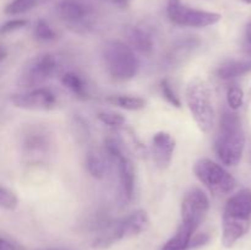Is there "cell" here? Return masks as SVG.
Instances as JSON below:
<instances>
[{"instance_id":"obj_8","label":"cell","mask_w":251,"mask_h":250,"mask_svg":"<svg viewBox=\"0 0 251 250\" xmlns=\"http://www.w3.org/2000/svg\"><path fill=\"white\" fill-rule=\"evenodd\" d=\"M58 59L51 53H43L29 59L19 75V83L22 87L41 85L55 74Z\"/></svg>"},{"instance_id":"obj_30","label":"cell","mask_w":251,"mask_h":250,"mask_svg":"<svg viewBox=\"0 0 251 250\" xmlns=\"http://www.w3.org/2000/svg\"><path fill=\"white\" fill-rule=\"evenodd\" d=\"M208 242V235L205 233H196L193 235V239H191L190 248H199L202 247V245L207 244Z\"/></svg>"},{"instance_id":"obj_14","label":"cell","mask_w":251,"mask_h":250,"mask_svg":"<svg viewBox=\"0 0 251 250\" xmlns=\"http://www.w3.org/2000/svg\"><path fill=\"white\" fill-rule=\"evenodd\" d=\"M223 217L248 220L251 217V190L245 188L237 191L227 200L223 210Z\"/></svg>"},{"instance_id":"obj_11","label":"cell","mask_w":251,"mask_h":250,"mask_svg":"<svg viewBox=\"0 0 251 250\" xmlns=\"http://www.w3.org/2000/svg\"><path fill=\"white\" fill-rule=\"evenodd\" d=\"M55 10L58 16L73 27L86 26L93 14V7L85 0H61Z\"/></svg>"},{"instance_id":"obj_25","label":"cell","mask_w":251,"mask_h":250,"mask_svg":"<svg viewBox=\"0 0 251 250\" xmlns=\"http://www.w3.org/2000/svg\"><path fill=\"white\" fill-rule=\"evenodd\" d=\"M227 102L232 110H238L244 103V92L237 85L228 87L227 90Z\"/></svg>"},{"instance_id":"obj_32","label":"cell","mask_w":251,"mask_h":250,"mask_svg":"<svg viewBox=\"0 0 251 250\" xmlns=\"http://www.w3.org/2000/svg\"><path fill=\"white\" fill-rule=\"evenodd\" d=\"M245 34H247V39L251 43V21L248 24L247 31H245Z\"/></svg>"},{"instance_id":"obj_1","label":"cell","mask_w":251,"mask_h":250,"mask_svg":"<svg viewBox=\"0 0 251 250\" xmlns=\"http://www.w3.org/2000/svg\"><path fill=\"white\" fill-rule=\"evenodd\" d=\"M245 135L242 120L235 110H226L220 119V130L215 141V151L223 164L234 167L242 161Z\"/></svg>"},{"instance_id":"obj_16","label":"cell","mask_w":251,"mask_h":250,"mask_svg":"<svg viewBox=\"0 0 251 250\" xmlns=\"http://www.w3.org/2000/svg\"><path fill=\"white\" fill-rule=\"evenodd\" d=\"M129 46L142 55H151L154 49V42L151 33L142 27H129L126 31Z\"/></svg>"},{"instance_id":"obj_26","label":"cell","mask_w":251,"mask_h":250,"mask_svg":"<svg viewBox=\"0 0 251 250\" xmlns=\"http://www.w3.org/2000/svg\"><path fill=\"white\" fill-rule=\"evenodd\" d=\"M0 205L4 210L7 211H14L17 207L16 194L4 185L0 188Z\"/></svg>"},{"instance_id":"obj_35","label":"cell","mask_w":251,"mask_h":250,"mask_svg":"<svg viewBox=\"0 0 251 250\" xmlns=\"http://www.w3.org/2000/svg\"><path fill=\"white\" fill-rule=\"evenodd\" d=\"M244 2H247V4H251V0H243Z\"/></svg>"},{"instance_id":"obj_9","label":"cell","mask_w":251,"mask_h":250,"mask_svg":"<svg viewBox=\"0 0 251 250\" xmlns=\"http://www.w3.org/2000/svg\"><path fill=\"white\" fill-rule=\"evenodd\" d=\"M210 200L205 191L200 188H194L186 193L181 202V221L185 225L198 229L199 225L207 215Z\"/></svg>"},{"instance_id":"obj_13","label":"cell","mask_w":251,"mask_h":250,"mask_svg":"<svg viewBox=\"0 0 251 250\" xmlns=\"http://www.w3.org/2000/svg\"><path fill=\"white\" fill-rule=\"evenodd\" d=\"M176 150V140L166 131H158L152 137V156L157 168L166 169L171 164Z\"/></svg>"},{"instance_id":"obj_4","label":"cell","mask_w":251,"mask_h":250,"mask_svg":"<svg viewBox=\"0 0 251 250\" xmlns=\"http://www.w3.org/2000/svg\"><path fill=\"white\" fill-rule=\"evenodd\" d=\"M149 227V215L144 210H137L122 220L105 225L100 234L93 242L96 249H105L119 240L131 238L145 232Z\"/></svg>"},{"instance_id":"obj_3","label":"cell","mask_w":251,"mask_h":250,"mask_svg":"<svg viewBox=\"0 0 251 250\" xmlns=\"http://www.w3.org/2000/svg\"><path fill=\"white\" fill-rule=\"evenodd\" d=\"M103 60L108 74L118 81L131 80L139 70L135 50L124 42H108L103 48Z\"/></svg>"},{"instance_id":"obj_27","label":"cell","mask_w":251,"mask_h":250,"mask_svg":"<svg viewBox=\"0 0 251 250\" xmlns=\"http://www.w3.org/2000/svg\"><path fill=\"white\" fill-rule=\"evenodd\" d=\"M97 118L100 123L112 127H120L126 122L125 118L122 114H118V113L100 112L97 114Z\"/></svg>"},{"instance_id":"obj_28","label":"cell","mask_w":251,"mask_h":250,"mask_svg":"<svg viewBox=\"0 0 251 250\" xmlns=\"http://www.w3.org/2000/svg\"><path fill=\"white\" fill-rule=\"evenodd\" d=\"M27 24H28V21L25 19H15V20H10V21H6L4 25L1 26V34L4 36V34L6 33H11V32L14 31H17V29H21L24 28V27L27 26Z\"/></svg>"},{"instance_id":"obj_6","label":"cell","mask_w":251,"mask_h":250,"mask_svg":"<svg viewBox=\"0 0 251 250\" xmlns=\"http://www.w3.org/2000/svg\"><path fill=\"white\" fill-rule=\"evenodd\" d=\"M194 173L213 195H226L232 193L237 186L234 176L210 158H200L196 161L194 164Z\"/></svg>"},{"instance_id":"obj_20","label":"cell","mask_w":251,"mask_h":250,"mask_svg":"<svg viewBox=\"0 0 251 250\" xmlns=\"http://www.w3.org/2000/svg\"><path fill=\"white\" fill-rule=\"evenodd\" d=\"M86 167L93 178H104L108 172V162L103 154L97 151H90L86 157Z\"/></svg>"},{"instance_id":"obj_10","label":"cell","mask_w":251,"mask_h":250,"mask_svg":"<svg viewBox=\"0 0 251 250\" xmlns=\"http://www.w3.org/2000/svg\"><path fill=\"white\" fill-rule=\"evenodd\" d=\"M10 102L22 109H51L58 103L56 95L46 87L34 88L25 93H17L10 97Z\"/></svg>"},{"instance_id":"obj_2","label":"cell","mask_w":251,"mask_h":250,"mask_svg":"<svg viewBox=\"0 0 251 250\" xmlns=\"http://www.w3.org/2000/svg\"><path fill=\"white\" fill-rule=\"evenodd\" d=\"M189 110L201 132L210 134L215 127V108L208 85L200 76H194L185 88Z\"/></svg>"},{"instance_id":"obj_31","label":"cell","mask_w":251,"mask_h":250,"mask_svg":"<svg viewBox=\"0 0 251 250\" xmlns=\"http://www.w3.org/2000/svg\"><path fill=\"white\" fill-rule=\"evenodd\" d=\"M108 1L112 2L117 7H120V9H126L130 5V0H108Z\"/></svg>"},{"instance_id":"obj_22","label":"cell","mask_w":251,"mask_h":250,"mask_svg":"<svg viewBox=\"0 0 251 250\" xmlns=\"http://www.w3.org/2000/svg\"><path fill=\"white\" fill-rule=\"evenodd\" d=\"M49 0H12L5 7L6 15H21L31 11L38 5L44 4Z\"/></svg>"},{"instance_id":"obj_23","label":"cell","mask_w":251,"mask_h":250,"mask_svg":"<svg viewBox=\"0 0 251 250\" xmlns=\"http://www.w3.org/2000/svg\"><path fill=\"white\" fill-rule=\"evenodd\" d=\"M33 34L38 41L41 42H51L58 38V34L54 31L53 27L46 21L41 19L36 22L33 28Z\"/></svg>"},{"instance_id":"obj_33","label":"cell","mask_w":251,"mask_h":250,"mask_svg":"<svg viewBox=\"0 0 251 250\" xmlns=\"http://www.w3.org/2000/svg\"><path fill=\"white\" fill-rule=\"evenodd\" d=\"M6 58V51H5L4 47H1V61Z\"/></svg>"},{"instance_id":"obj_15","label":"cell","mask_w":251,"mask_h":250,"mask_svg":"<svg viewBox=\"0 0 251 250\" xmlns=\"http://www.w3.org/2000/svg\"><path fill=\"white\" fill-rule=\"evenodd\" d=\"M250 229V221L237 218L222 217V244L226 248H232L242 239Z\"/></svg>"},{"instance_id":"obj_5","label":"cell","mask_w":251,"mask_h":250,"mask_svg":"<svg viewBox=\"0 0 251 250\" xmlns=\"http://www.w3.org/2000/svg\"><path fill=\"white\" fill-rule=\"evenodd\" d=\"M107 157L115 167L119 181L120 200L124 203L132 200L135 191V166L131 159L124 153L122 146L115 139H107L104 142Z\"/></svg>"},{"instance_id":"obj_17","label":"cell","mask_w":251,"mask_h":250,"mask_svg":"<svg viewBox=\"0 0 251 250\" xmlns=\"http://www.w3.org/2000/svg\"><path fill=\"white\" fill-rule=\"evenodd\" d=\"M251 71V55L244 59H238V60H230L226 64L221 65L216 70V75L221 80H234V78L240 77L245 74Z\"/></svg>"},{"instance_id":"obj_7","label":"cell","mask_w":251,"mask_h":250,"mask_svg":"<svg viewBox=\"0 0 251 250\" xmlns=\"http://www.w3.org/2000/svg\"><path fill=\"white\" fill-rule=\"evenodd\" d=\"M167 15L176 26L194 28L212 26L222 19V15L218 12L193 9L184 5L181 0H167Z\"/></svg>"},{"instance_id":"obj_34","label":"cell","mask_w":251,"mask_h":250,"mask_svg":"<svg viewBox=\"0 0 251 250\" xmlns=\"http://www.w3.org/2000/svg\"><path fill=\"white\" fill-rule=\"evenodd\" d=\"M248 96H249V100H251V85H250V87H249V91H248Z\"/></svg>"},{"instance_id":"obj_24","label":"cell","mask_w":251,"mask_h":250,"mask_svg":"<svg viewBox=\"0 0 251 250\" xmlns=\"http://www.w3.org/2000/svg\"><path fill=\"white\" fill-rule=\"evenodd\" d=\"M159 87H161L162 96H163V98L169 103V104L173 105V107L176 108L181 107L180 100H179L178 95L176 93V91H174L173 86H172L171 81H169L168 78H163V80L161 81V83H159Z\"/></svg>"},{"instance_id":"obj_29","label":"cell","mask_w":251,"mask_h":250,"mask_svg":"<svg viewBox=\"0 0 251 250\" xmlns=\"http://www.w3.org/2000/svg\"><path fill=\"white\" fill-rule=\"evenodd\" d=\"M0 250H26L22 245H20L19 243L12 242V240L6 239L5 237L1 238L0 240Z\"/></svg>"},{"instance_id":"obj_12","label":"cell","mask_w":251,"mask_h":250,"mask_svg":"<svg viewBox=\"0 0 251 250\" xmlns=\"http://www.w3.org/2000/svg\"><path fill=\"white\" fill-rule=\"evenodd\" d=\"M22 150L25 156L31 159L42 158L50 150V136L43 127L29 126L24 134Z\"/></svg>"},{"instance_id":"obj_21","label":"cell","mask_w":251,"mask_h":250,"mask_svg":"<svg viewBox=\"0 0 251 250\" xmlns=\"http://www.w3.org/2000/svg\"><path fill=\"white\" fill-rule=\"evenodd\" d=\"M61 83L65 88L70 90L76 97L81 98V100H87L88 93L87 87H86V82L78 74L73 73H66L61 76Z\"/></svg>"},{"instance_id":"obj_18","label":"cell","mask_w":251,"mask_h":250,"mask_svg":"<svg viewBox=\"0 0 251 250\" xmlns=\"http://www.w3.org/2000/svg\"><path fill=\"white\" fill-rule=\"evenodd\" d=\"M196 229L191 225L181 222L180 227L176 232V234L163 245L161 250H188L190 249V243Z\"/></svg>"},{"instance_id":"obj_19","label":"cell","mask_w":251,"mask_h":250,"mask_svg":"<svg viewBox=\"0 0 251 250\" xmlns=\"http://www.w3.org/2000/svg\"><path fill=\"white\" fill-rule=\"evenodd\" d=\"M105 102L126 110H140L146 107V100L137 96L110 95L105 98Z\"/></svg>"}]
</instances>
